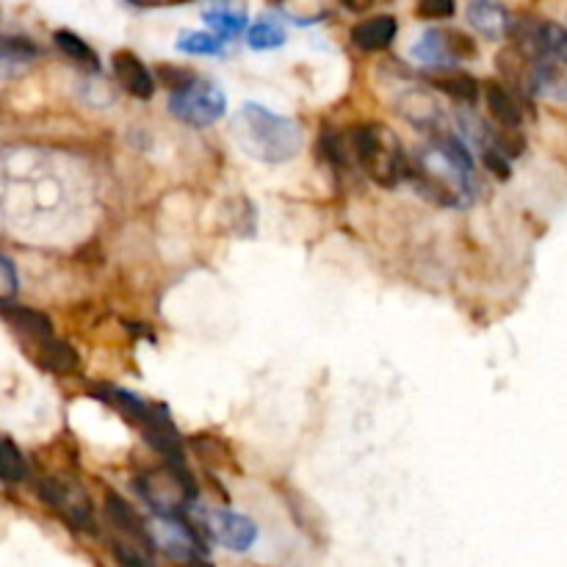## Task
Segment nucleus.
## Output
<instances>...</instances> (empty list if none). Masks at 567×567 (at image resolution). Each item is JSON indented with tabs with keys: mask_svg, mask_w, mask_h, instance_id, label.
I'll return each instance as SVG.
<instances>
[{
	"mask_svg": "<svg viewBox=\"0 0 567 567\" xmlns=\"http://www.w3.org/2000/svg\"><path fill=\"white\" fill-rule=\"evenodd\" d=\"M410 53L415 61H421L426 67L446 70V67H454L457 61L476 59L479 48H476L473 36L462 34V31H426Z\"/></svg>",
	"mask_w": 567,
	"mask_h": 567,
	"instance_id": "obj_9",
	"label": "nucleus"
},
{
	"mask_svg": "<svg viewBox=\"0 0 567 567\" xmlns=\"http://www.w3.org/2000/svg\"><path fill=\"white\" fill-rule=\"evenodd\" d=\"M197 75L189 67H178V64H158L155 67V81L164 83L169 92H178L183 86H189Z\"/></svg>",
	"mask_w": 567,
	"mask_h": 567,
	"instance_id": "obj_27",
	"label": "nucleus"
},
{
	"mask_svg": "<svg viewBox=\"0 0 567 567\" xmlns=\"http://www.w3.org/2000/svg\"><path fill=\"white\" fill-rule=\"evenodd\" d=\"M34 360L36 366H42L45 371L53 374H70L78 368V352L72 349L70 343L59 341V338H45V341L34 343Z\"/></svg>",
	"mask_w": 567,
	"mask_h": 567,
	"instance_id": "obj_18",
	"label": "nucleus"
},
{
	"mask_svg": "<svg viewBox=\"0 0 567 567\" xmlns=\"http://www.w3.org/2000/svg\"><path fill=\"white\" fill-rule=\"evenodd\" d=\"M36 45L25 36H0V61H34Z\"/></svg>",
	"mask_w": 567,
	"mask_h": 567,
	"instance_id": "obj_26",
	"label": "nucleus"
},
{
	"mask_svg": "<svg viewBox=\"0 0 567 567\" xmlns=\"http://www.w3.org/2000/svg\"><path fill=\"white\" fill-rule=\"evenodd\" d=\"M39 496L48 501L50 507L59 512L75 529H95V509L92 498L83 490V485L72 476H45L39 485Z\"/></svg>",
	"mask_w": 567,
	"mask_h": 567,
	"instance_id": "obj_8",
	"label": "nucleus"
},
{
	"mask_svg": "<svg viewBox=\"0 0 567 567\" xmlns=\"http://www.w3.org/2000/svg\"><path fill=\"white\" fill-rule=\"evenodd\" d=\"M485 103H487V111H490V117L496 119L501 128H520V122H523V111H520V103L518 97L509 92L507 86H501V83L490 81L485 86Z\"/></svg>",
	"mask_w": 567,
	"mask_h": 567,
	"instance_id": "obj_17",
	"label": "nucleus"
},
{
	"mask_svg": "<svg viewBox=\"0 0 567 567\" xmlns=\"http://www.w3.org/2000/svg\"><path fill=\"white\" fill-rule=\"evenodd\" d=\"M396 31H399L396 17L393 14H379V17H368V20L352 28V42L360 50H366V53H379V50H388L393 45Z\"/></svg>",
	"mask_w": 567,
	"mask_h": 567,
	"instance_id": "obj_15",
	"label": "nucleus"
},
{
	"mask_svg": "<svg viewBox=\"0 0 567 567\" xmlns=\"http://www.w3.org/2000/svg\"><path fill=\"white\" fill-rule=\"evenodd\" d=\"M139 429H142L144 440L155 451H161L169 460H183V440H180L178 429L172 424V418L166 413L164 404H150V410L144 415Z\"/></svg>",
	"mask_w": 567,
	"mask_h": 567,
	"instance_id": "obj_11",
	"label": "nucleus"
},
{
	"mask_svg": "<svg viewBox=\"0 0 567 567\" xmlns=\"http://www.w3.org/2000/svg\"><path fill=\"white\" fill-rule=\"evenodd\" d=\"M20 280H17V269L6 255H0V302H9L17 294Z\"/></svg>",
	"mask_w": 567,
	"mask_h": 567,
	"instance_id": "obj_29",
	"label": "nucleus"
},
{
	"mask_svg": "<svg viewBox=\"0 0 567 567\" xmlns=\"http://www.w3.org/2000/svg\"><path fill=\"white\" fill-rule=\"evenodd\" d=\"M136 487L158 515H180L197 498V487L191 473L183 468V460H172L169 465L144 473Z\"/></svg>",
	"mask_w": 567,
	"mask_h": 567,
	"instance_id": "obj_5",
	"label": "nucleus"
},
{
	"mask_svg": "<svg viewBox=\"0 0 567 567\" xmlns=\"http://www.w3.org/2000/svg\"><path fill=\"white\" fill-rule=\"evenodd\" d=\"M130 3H136V6H150L155 0H130Z\"/></svg>",
	"mask_w": 567,
	"mask_h": 567,
	"instance_id": "obj_32",
	"label": "nucleus"
},
{
	"mask_svg": "<svg viewBox=\"0 0 567 567\" xmlns=\"http://www.w3.org/2000/svg\"><path fill=\"white\" fill-rule=\"evenodd\" d=\"M457 12L454 0H418V17L421 20H449Z\"/></svg>",
	"mask_w": 567,
	"mask_h": 567,
	"instance_id": "obj_28",
	"label": "nucleus"
},
{
	"mask_svg": "<svg viewBox=\"0 0 567 567\" xmlns=\"http://www.w3.org/2000/svg\"><path fill=\"white\" fill-rule=\"evenodd\" d=\"M194 523L211 543L222 545L227 551L244 554L258 540V526L255 520L222 507H197L194 509Z\"/></svg>",
	"mask_w": 567,
	"mask_h": 567,
	"instance_id": "obj_7",
	"label": "nucleus"
},
{
	"mask_svg": "<svg viewBox=\"0 0 567 567\" xmlns=\"http://www.w3.org/2000/svg\"><path fill=\"white\" fill-rule=\"evenodd\" d=\"M404 178L413 183L421 197L443 208L471 205L479 194L471 153L454 136H438L421 144L413 158H407Z\"/></svg>",
	"mask_w": 567,
	"mask_h": 567,
	"instance_id": "obj_1",
	"label": "nucleus"
},
{
	"mask_svg": "<svg viewBox=\"0 0 567 567\" xmlns=\"http://www.w3.org/2000/svg\"><path fill=\"white\" fill-rule=\"evenodd\" d=\"M247 42L252 50H274L285 45V31L283 25L272 20V17H263L258 23L249 28Z\"/></svg>",
	"mask_w": 567,
	"mask_h": 567,
	"instance_id": "obj_24",
	"label": "nucleus"
},
{
	"mask_svg": "<svg viewBox=\"0 0 567 567\" xmlns=\"http://www.w3.org/2000/svg\"><path fill=\"white\" fill-rule=\"evenodd\" d=\"M53 42H56V48L72 61V64H78L83 70H92L97 72L100 70V59H97V53L86 42H83L81 36L72 34L67 28H59L56 34H53Z\"/></svg>",
	"mask_w": 567,
	"mask_h": 567,
	"instance_id": "obj_21",
	"label": "nucleus"
},
{
	"mask_svg": "<svg viewBox=\"0 0 567 567\" xmlns=\"http://www.w3.org/2000/svg\"><path fill=\"white\" fill-rule=\"evenodd\" d=\"M349 150L355 155L360 169L368 178L374 180L382 189H393L399 186L404 178V166H407V155L402 150L399 136L382 122H366L357 125L349 133Z\"/></svg>",
	"mask_w": 567,
	"mask_h": 567,
	"instance_id": "obj_3",
	"label": "nucleus"
},
{
	"mask_svg": "<svg viewBox=\"0 0 567 567\" xmlns=\"http://www.w3.org/2000/svg\"><path fill=\"white\" fill-rule=\"evenodd\" d=\"M178 50L186 56H222L225 53V39L205 31H186L180 34Z\"/></svg>",
	"mask_w": 567,
	"mask_h": 567,
	"instance_id": "obj_23",
	"label": "nucleus"
},
{
	"mask_svg": "<svg viewBox=\"0 0 567 567\" xmlns=\"http://www.w3.org/2000/svg\"><path fill=\"white\" fill-rule=\"evenodd\" d=\"M202 20L211 25L213 34L222 36V39H233V36L244 34V28H247V12L238 9V6H227V3L205 9Z\"/></svg>",
	"mask_w": 567,
	"mask_h": 567,
	"instance_id": "obj_20",
	"label": "nucleus"
},
{
	"mask_svg": "<svg viewBox=\"0 0 567 567\" xmlns=\"http://www.w3.org/2000/svg\"><path fill=\"white\" fill-rule=\"evenodd\" d=\"M103 515H106L108 526L117 534L114 537V554H117L119 562L122 565H150L155 543L147 520L117 493H106Z\"/></svg>",
	"mask_w": 567,
	"mask_h": 567,
	"instance_id": "obj_4",
	"label": "nucleus"
},
{
	"mask_svg": "<svg viewBox=\"0 0 567 567\" xmlns=\"http://www.w3.org/2000/svg\"><path fill=\"white\" fill-rule=\"evenodd\" d=\"M95 396H100L103 402H108L114 410H119V413L128 418L130 424H142L144 415H147V410H150V404L144 402V399H139L136 393H130V390L125 388H114V385H95Z\"/></svg>",
	"mask_w": 567,
	"mask_h": 567,
	"instance_id": "obj_19",
	"label": "nucleus"
},
{
	"mask_svg": "<svg viewBox=\"0 0 567 567\" xmlns=\"http://www.w3.org/2000/svg\"><path fill=\"white\" fill-rule=\"evenodd\" d=\"M0 313H3L6 324H9L28 346H34V343L45 341V338L53 335V321H50L48 313H42V310L23 308V305H14L12 299H9V302H3Z\"/></svg>",
	"mask_w": 567,
	"mask_h": 567,
	"instance_id": "obj_13",
	"label": "nucleus"
},
{
	"mask_svg": "<svg viewBox=\"0 0 567 567\" xmlns=\"http://www.w3.org/2000/svg\"><path fill=\"white\" fill-rule=\"evenodd\" d=\"M230 133L241 153L263 164H285L302 150V125L258 103H247L238 111Z\"/></svg>",
	"mask_w": 567,
	"mask_h": 567,
	"instance_id": "obj_2",
	"label": "nucleus"
},
{
	"mask_svg": "<svg viewBox=\"0 0 567 567\" xmlns=\"http://www.w3.org/2000/svg\"><path fill=\"white\" fill-rule=\"evenodd\" d=\"M150 534H153L155 548H161L169 559H178V562H205V545L197 537V532L191 529L186 520L180 515H158L155 512Z\"/></svg>",
	"mask_w": 567,
	"mask_h": 567,
	"instance_id": "obj_10",
	"label": "nucleus"
},
{
	"mask_svg": "<svg viewBox=\"0 0 567 567\" xmlns=\"http://www.w3.org/2000/svg\"><path fill=\"white\" fill-rule=\"evenodd\" d=\"M465 17L476 34H482L485 39H504L509 36V25H512V17L504 9V3L498 0H468V9H465Z\"/></svg>",
	"mask_w": 567,
	"mask_h": 567,
	"instance_id": "obj_14",
	"label": "nucleus"
},
{
	"mask_svg": "<svg viewBox=\"0 0 567 567\" xmlns=\"http://www.w3.org/2000/svg\"><path fill=\"white\" fill-rule=\"evenodd\" d=\"M25 476H28V462H25L23 451L17 449L12 438L0 435V482L17 485Z\"/></svg>",
	"mask_w": 567,
	"mask_h": 567,
	"instance_id": "obj_22",
	"label": "nucleus"
},
{
	"mask_svg": "<svg viewBox=\"0 0 567 567\" xmlns=\"http://www.w3.org/2000/svg\"><path fill=\"white\" fill-rule=\"evenodd\" d=\"M341 3H343V9H349V12H355V14L368 12V9L374 6V0H341Z\"/></svg>",
	"mask_w": 567,
	"mask_h": 567,
	"instance_id": "obj_31",
	"label": "nucleus"
},
{
	"mask_svg": "<svg viewBox=\"0 0 567 567\" xmlns=\"http://www.w3.org/2000/svg\"><path fill=\"white\" fill-rule=\"evenodd\" d=\"M482 164H485L498 180H509V175H512L509 158L501 153V150H496V147H485V150H482Z\"/></svg>",
	"mask_w": 567,
	"mask_h": 567,
	"instance_id": "obj_30",
	"label": "nucleus"
},
{
	"mask_svg": "<svg viewBox=\"0 0 567 567\" xmlns=\"http://www.w3.org/2000/svg\"><path fill=\"white\" fill-rule=\"evenodd\" d=\"M169 114L189 128H208L227 114L225 89L208 78H194L169 95Z\"/></svg>",
	"mask_w": 567,
	"mask_h": 567,
	"instance_id": "obj_6",
	"label": "nucleus"
},
{
	"mask_svg": "<svg viewBox=\"0 0 567 567\" xmlns=\"http://www.w3.org/2000/svg\"><path fill=\"white\" fill-rule=\"evenodd\" d=\"M283 6H285V14L299 25L319 23V20L327 17L324 0H283Z\"/></svg>",
	"mask_w": 567,
	"mask_h": 567,
	"instance_id": "obj_25",
	"label": "nucleus"
},
{
	"mask_svg": "<svg viewBox=\"0 0 567 567\" xmlns=\"http://www.w3.org/2000/svg\"><path fill=\"white\" fill-rule=\"evenodd\" d=\"M111 70L119 86L136 100H150L155 95V75L142 64V59L130 50H117L111 56Z\"/></svg>",
	"mask_w": 567,
	"mask_h": 567,
	"instance_id": "obj_12",
	"label": "nucleus"
},
{
	"mask_svg": "<svg viewBox=\"0 0 567 567\" xmlns=\"http://www.w3.org/2000/svg\"><path fill=\"white\" fill-rule=\"evenodd\" d=\"M429 86H435L438 92L443 95H449L451 100H457V103H465V106H473L476 100H479V81L468 75V72H454L451 67L446 70H435L429 72Z\"/></svg>",
	"mask_w": 567,
	"mask_h": 567,
	"instance_id": "obj_16",
	"label": "nucleus"
}]
</instances>
